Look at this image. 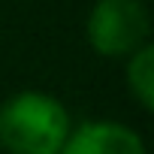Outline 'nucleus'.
I'll return each instance as SVG.
<instances>
[{"instance_id":"f03ea898","label":"nucleus","mask_w":154,"mask_h":154,"mask_svg":"<svg viewBox=\"0 0 154 154\" xmlns=\"http://www.w3.org/2000/svg\"><path fill=\"white\" fill-rule=\"evenodd\" d=\"M88 42L103 57H130L148 42L151 18L142 0H97L85 21Z\"/></svg>"},{"instance_id":"20e7f679","label":"nucleus","mask_w":154,"mask_h":154,"mask_svg":"<svg viewBox=\"0 0 154 154\" xmlns=\"http://www.w3.org/2000/svg\"><path fill=\"white\" fill-rule=\"evenodd\" d=\"M127 88L145 112L154 109V48L151 42H145L127 57Z\"/></svg>"},{"instance_id":"f257e3e1","label":"nucleus","mask_w":154,"mask_h":154,"mask_svg":"<svg viewBox=\"0 0 154 154\" xmlns=\"http://www.w3.org/2000/svg\"><path fill=\"white\" fill-rule=\"evenodd\" d=\"M69 136L63 103L42 91H21L0 106V148L9 154H57Z\"/></svg>"},{"instance_id":"7ed1b4c3","label":"nucleus","mask_w":154,"mask_h":154,"mask_svg":"<svg viewBox=\"0 0 154 154\" xmlns=\"http://www.w3.org/2000/svg\"><path fill=\"white\" fill-rule=\"evenodd\" d=\"M57 154H148L136 130L118 121H88L69 130Z\"/></svg>"}]
</instances>
